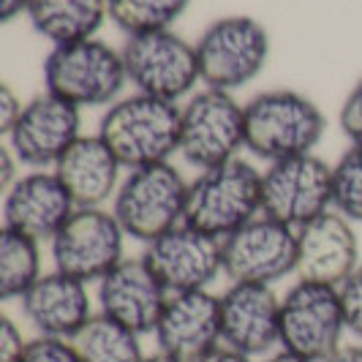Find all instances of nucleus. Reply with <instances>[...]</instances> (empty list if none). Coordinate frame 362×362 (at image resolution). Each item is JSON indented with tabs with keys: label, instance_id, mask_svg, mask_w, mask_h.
I'll use <instances>...</instances> for the list:
<instances>
[{
	"label": "nucleus",
	"instance_id": "1",
	"mask_svg": "<svg viewBox=\"0 0 362 362\" xmlns=\"http://www.w3.org/2000/svg\"><path fill=\"white\" fill-rule=\"evenodd\" d=\"M245 107V150L264 163L308 156L327 131L319 104L289 88L254 95Z\"/></svg>",
	"mask_w": 362,
	"mask_h": 362
},
{
	"label": "nucleus",
	"instance_id": "2",
	"mask_svg": "<svg viewBox=\"0 0 362 362\" xmlns=\"http://www.w3.org/2000/svg\"><path fill=\"white\" fill-rule=\"evenodd\" d=\"M98 136L128 172L169 163L175 153H180V107L134 93L107 107Z\"/></svg>",
	"mask_w": 362,
	"mask_h": 362
},
{
	"label": "nucleus",
	"instance_id": "3",
	"mask_svg": "<svg viewBox=\"0 0 362 362\" xmlns=\"http://www.w3.org/2000/svg\"><path fill=\"white\" fill-rule=\"evenodd\" d=\"M262 216V172L251 161L235 158L204 169L188 182L185 221L204 235L226 240Z\"/></svg>",
	"mask_w": 362,
	"mask_h": 362
},
{
	"label": "nucleus",
	"instance_id": "4",
	"mask_svg": "<svg viewBox=\"0 0 362 362\" xmlns=\"http://www.w3.org/2000/svg\"><path fill=\"white\" fill-rule=\"evenodd\" d=\"M44 85L79 109L112 107L128 85L123 52L101 38L52 47L44 60Z\"/></svg>",
	"mask_w": 362,
	"mask_h": 362
},
{
	"label": "nucleus",
	"instance_id": "5",
	"mask_svg": "<svg viewBox=\"0 0 362 362\" xmlns=\"http://www.w3.org/2000/svg\"><path fill=\"white\" fill-rule=\"evenodd\" d=\"M188 182L172 163H156L128 172L120 182L112 213L120 221L126 237L150 245L185 221Z\"/></svg>",
	"mask_w": 362,
	"mask_h": 362
},
{
	"label": "nucleus",
	"instance_id": "6",
	"mask_svg": "<svg viewBox=\"0 0 362 362\" xmlns=\"http://www.w3.org/2000/svg\"><path fill=\"white\" fill-rule=\"evenodd\" d=\"M202 85L235 93L264 71L270 57V36L259 19L229 14L204 28L197 41Z\"/></svg>",
	"mask_w": 362,
	"mask_h": 362
},
{
	"label": "nucleus",
	"instance_id": "7",
	"mask_svg": "<svg viewBox=\"0 0 362 362\" xmlns=\"http://www.w3.org/2000/svg\"><path fill=\"white\" fill-rule=\"evenodd\" d=\"M346 335L338 286L297 278L281 294V349L308 362H322L346 344Z\"/></svg>",
	"mask_w": 362,
	"mask_h": 362
},
{
	"label": "nucleus",
	"instance_id": "8",
	"mask_svg": "<svg viewBox=\"0 0 362 362\" xmlns=\"http://www.w3.org/2000/svg\"><path fill=\"white\" fill-rule=\"evenodd\" d=\"M245 150V107L232 93L202 88L180 107V156L194 169H216Z\"/></svg>",
	"mask_w": 362,
	"mask_h": 362
},
{
	"label": "nucleus",
	"instance_id": "9",
	"mask_svg": "<svg viewBox=\"0 0 362 362\" xmlns=\"http://www.w3.org/2000/svg\"><path fill=\"white\" fill-rule=\"evenodd\" d=\"M120 52L128 82L136 93L177 104L180 98H191L202 82L197 44L185 41L175 30L128 36Z\"/></svg>",
	"mask_w": 362,
	"mask_h": 362
},
{
	"label": "nucleus",
	"instance_id": "10",
	"mask_svg": "<svg viewBox=\"0 0 362 362\" xmlns=\"http://www.w3.org/2000/svg\"><path fill=\"white\" fill-rule=\"evenodd\" d=\"M54 270L82 284H98L126 259V232L112 210L76 207L49 243Z\"/></svg>",
	"mask_w": 362,
	"mask_h": 362
},
{
	"label": "nucleus",
	"instance_id": "11",
	"mask_svg": "<svg viewBox=\"0 0 362 362\" xmlns=\"http://www.w3.org/2000/svg\"><path fill=\"white\" fill-rule=\"evenodd\" d=\"M332 210V163L316 153L267 163L262 172V216L303 229Z\"/></svg>",
	"mask_w": 362,
	"mask_h": 362
},
{
	"label": "nucleus",
	"instance_id": "12",
	"mask_svg": "<svg viewBox=\"0 0 362 362\" xmlns=\"http://www.w3.org/2000/svg\"><path fill=\"white\" fill-rule=\"evenodd\" d=\"M223 278L229 284H264L297 275V229L267 216L254 218L223 243Z\"/></svg>",
	"mask_w": 362,
	"mask_h": 362
},
{
	"label": "nucleus",
	"instance_id": "13",
	"mask_svg": "<svg viewBox=\"0 0 362 362\" xmlns=\"http://www.w3.org/2000/svg\"><path fill=\"white\" fill-rule=\"evenodd\" d=\"M79 136L82 109L44 90L25 104L14 128L6 134V145L28 169H54Z\"/></svg>",
	"mask_w": 362,
	"mask_h": 362
},
{
	"label": "nucleus",
	"instance_id": "14",
	"mask_svg": "<svg viewBox=\"0 0 362 362\" xmlns=\"http://www.w3.org/2000/svg\"><path fill=\"white\" fill-rule=\"evenodd\" d=\"M142 259L169 294L210 289L223 275V245L216 237L180 223L145 245Z\"/></svg>",
	"mask_w": 362,
	"mask_h": 362
},
{
	"label": "nucleus",
	"instance_id": "15",
	"mask_svg": "<svg viewBox=\"0 0 362 362\" xmlns=\"http://www.w3.org/2000/svg\"><path fill=\"white\" fill-rule=\"evenodd\" d=\"M221 344L248 357L281 349V294L264 284H229L221 291Z\"/></svg>",
	"mask_w": 362,
	"mask_h": 362
},
{
	"label": "nucleus",
	"instance_id": "16",
	"mask_svg": "<svg viewBox=\"0 0 362 362\" xmlns=\"http://www.w3.org/2000/svg\"><path fill=\"white\" fill-rule=\"evenodd\" d=\"M169 297L172 294L163 289V284L147 267L142 256H126L115 270H109L95 284L98 313L139 332L142 338L156 332Z\"/></svg>",
	"mask_w": 362,
	"mask_h": 362
},
{
	"label": "nucleus",
	"instance_id": "17",
	"mask_svg": "<svg viewBox=\"0 0 362 362\" xmlns=\"http://www.w3.org/2000/svg\"><path fill=\"white\" fill-rule=\"evenodd\" d=\"M19 310L28 327L41 338L74 341L98 313L90 286L66 272H44L28 294L19 300Z\"/></svg>",
	"mask_w": 362,
	"mask_h": 362
},
{
	"label": "nucleus",
	"instance_id": "18",
	"mask_svg": "<svg viewBox=\"0 0 362 362\" xmlns=\"http://www.w3.org/2000/svg\"><path fill=\"white\" fill-rule=\"evenodd\" d=\"M158 351L182 362H202L221 344V294L210 289L172 294L153 332Z\"/></svg>",
	"mask_w": 362,
	"mask_h": 362
},
{
	"label": "nucleus",
	"instance_id": "19",
	"mask_svg": "<svg viewBox=\"0 0 362 362\" xmlns=\"http://www.w3.org/2000/svg\"><path fill=\"white\" fill-rule=\"evenodd\" d=\"M76 204L52 169H33L3 191V229L52 243Z\"/></svg>",
	"mask_w": 362,
	"mask_h": 362
},
{
	"label": "nucleus",
	"instance_id": "20",
	"mask_svg": "<svg viewBox=\"0 0 362 362\" xmlns=\"http://www.w3.org/2000/svg\"><path fill=\"white\" fill-rule=\"evenodd\" d=\"M362 264L354 223L329 210L297 229V278L341 286Z\"/></svg>",
	"mask_w": 362,
	"mask_h": 362
},
{
	"label": "nucleus",
	"instance_id": "21",
	"mask_svg": "<svg viewBox=\"0 0 362 362\" xmlns=\"http://www.w3.org/2000/svg\"><path fill=\"white\" fill-rule=\"evenodd\" d=\"M120 169L123 163L107 147V142L93 134L79 136L69 153L54 163V175L63 182L76 207H104L109 199H115L120 188Z\"/></svg>",
	"mask_w": 362,
	"mask_h": 362
},
{
	"label": "nucleus",
	"instance_id": "22",
	"mask_svg": "<svg viewBox=\"0 0 362 362\" xmlns=\"http://www.w3.org/2000/svg\"><path fill=\"white\" fill-rule=\"evenodd\" d=\"M109 17L107 0H30L28 19L52 47L95 38Z\"/></svg>",
	"mask_w": 362,
	"mask_h": 362
},
{
	"label": "nucleus",
	"instance_id": "23",
	"mask_svg": "<svg viewBox=\"0 0 362 362\" xmlns=\"http://www.w3.org/2000/svg\"><path fill=\"white\" fill-rule=\"evenodd\" d=\"M82 362H145L142 335L95 313L93 322L71 341Z\"/></svg>",
	"mask_w": 362,
	"mask_h": 362
},
{
	"label": "nucleus",
	"instance_id": "24",
	"mask_svg": "<svg viewBox=\"0 0 362 362\" xmlns=\"http://www.w3.org/2000/svg\"><path fill=\"white\" fill-rule=\"evenodd\" d=\"M41 243L28 235L3 229L0 237V297L6 303L22 300L41 278Z\"/></svg>",
	"mask_w": 362,
	"mask_h": 362
},
{
	"label": "nucleus",
	"instance_id": "25",
	"mask_svg": "<svg viewBox=\"0 0 362 362\" xmlns=\"http://www.w3.org/2000/svg\"><path fill=\"white\" fill-rule=\"evenodd\" d=\"M188 6L191 0H107L109 19L126 36L172 30Z\"/></svg>",
	"mask_w": 362,
	"mask_h": 362
},
{
	"label": "nucleus",
	"instance_id": "26",
	"mask_svg": "<svg viewBox=\"0 0 362 362\" xmlns=\"http://www.w3.org/2000/svg\"><path fill=\"white\" fill-rule=\"evenodd\" d=\"M332 210L362 223V145H351L332 163Z\"/></svg>",
	"mask_w": 362,
	"mask_h": 362
},
{
	"label": "nucleus",
	"instance_id": "27",
	"mask_svg": "<svg viewBox=\"0 0 362 362\" xmlns=\"http://www.w3.org/2000/svg\"><path fill=\"white\" fill-rule=\"evenodd\" d=\"M338 291H341L346 329L351 338L362 341V264L338 286Z\"/></svg>",
	"mask_w": 362,
	"mask_h": 362
},
{
	"label": "nucleus",
	"instance_id": "28",
	"mask_svg": "<svg viewBox=\"0 0 362 362\" xmlns=\"http://www.w3.org/2000/svg\"><path fill=\"white\" fill-rule=\"evenodd\" d=\"M19 362H82L79 351L71 341H57V338H41L33 335Z\"/></svg>",
	"mask_w": 362,
	"mask_h": 362
},
{
	"label": "nucleus",
	"instance_id": "29",
	"mask_svg": "<svg viewBox=\"0 0 362 362\" xmlns=\"http://www.w3.org/2000/svg\"><path fill=\"white\" fill-rule=\"evenodd\" d=\"M338 126L351 145H362V79L344 98L338 112Z\"/></svg>",
	"mask_w": 362,
	"mask_h": 362
},
{
	"label": "nucleus",
	"instance_id": "30",
	"mask_svg": "<svg viewBox=\"0 0 362 362\" xmlns=\"http://www.w3.org/2000/svg\"><path fill=\"white\" fill-rule=\"evenodd\" d=\"M28 344L30 338L22 332V327L11 316H3L0 319V362H19Z\"/></svg>",
	"mask_w": 362,
	"mask_h": 362
},
{
	"label": "nucleus",
	"instance_id": "31",
	"mask_svg": "<svg viewBox=\"0 0 362 362\" xmlns=\"http://www.w3.org/2000/svg\"><path fill=\"white\" fill-rule=\"evenodd\" d=\"M22 109H25V104L17 98V93L11 90V85H0V134L6 136L11 128H14V123L19 120V115H22Z\"/></svg>",
	"mask_w": 362,
	"mask_h": 362
},
{
	"label": "nucleus",
	"instance_id": "32",
	"mask_svg": "<svg viewBox=\"0 0 362 362\" xmlns=\"http://www.w3.org/2000/svg\"><path fill=\"white\" fill-rule=\"evenodd\" d=\"M22 163H19V158L14 156V150L8 145L0 147V185H3V191H8L14 182L22 177Z\"/></svg>",
	"mask_w": 362,
	"mask_h": 362
},
{
	"label": "nucleus",
	"instance_id": "33",
	"mask_svg": "<svg viewBox=\"0 0 362 362\" xmlns=\"http://www.w3.org/2000/svg\"><path fill=\"white\" fill-rule=\"evenodd\" d=\"M202 362H256V360L248 357V354H243V351L229 349V346H218L216 351H210Z\"/></svg>",
	"mask_w": 362,
	"mask_h": 362
},
{
	"label": "nucleus",
	"instance_id": "34",
	"mask_svg": "<svg viewBox=\"0 0 362 362\" xmlns=\"http://www.w3.org/2000/svg\"><path fill=\"white\" fill-rule=\"evenodd\" d=\"M322 362H362V344H344Z\"/></svg>",
	"mask_w": 362,
	"mask_h": 362
},
{
	"label": "nucleus",
	"instance_id": "35",
	"mask_svg": "<svg viewBox=\"0 0 362 362\" xmlns=\"http://www.w3.org/2000/svg\"><path fill=\"white\" fill-rule=\"evenodd\" d=\"M30 0H0V22H11L19 14H28Z\"/></svg>",
	"mask_w": 362,
	"mask_h": 362
},
{
	"label": "nucleus",
	"instance_id": "36",
	"mask_svg": "<svg viewBox=\"0 0 362 362\" xmlns=\"http://www.w3.org/2000/svg\"><path fill=\"white\" fill-rule=\"evenodd\" d=\"M264 362H308V360L291 354V351H286V349H278V351H272L270 357H264Z\"/></svg>",
	"mask_w": 362,
	"mask_h": 362
},
{
	"label": "nucleus",
	"instance_id": "37",
	"mask_svg": "<svg viewBox=\"0 0 362 362\" xmlns=\"http://www.w3.org/2000/svg\"><path fill=\"white\" fill-rule=\"evenodd\" d=\"M145 362H182V360H177V357H169V354H163V351H153V354H147V360Z\"/></svg>",
	"mask_w": 362,
	"mask_h": 362
}]
</instances>
